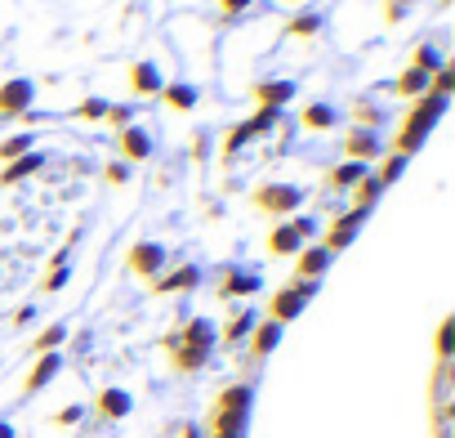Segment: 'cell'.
<instances>
[{"mask_svg": "<svg viewBox=\"0 0 455 438\" xmlns=\"http://www.w3.org/2000/svg\"><path fill=\"white\" fill-rule=\"evenodd\" d=\"M179 345H192V349H214V322H205V318H192L188 322V331L179 336Z\"/></svg>", "mask_w": 455, "mask_h": 438, "instance_id": "25", "label": "cell"}, {"mask_svg": "<svg viewBox=\"0 0 455 438\" xmlns=\"http://www.w3.org/2000/svg\"><path fill=\"white\" fill-rule=\"evenodd\" d=\"M255 99H259V108L282 112V108L295 99V81H259V85H255Z\"/></svg>", "mask_w": 455, "mask_h": 438, "instance_id": "10", "label": "cell"}, {"mask_svg": "<svg viewBox=\"0 0 455 438\" xmlns=\"http://www.w3.org/2000/svg\"><path fill=\"white\" fill-rule=\"evenodd\" d=\"M45 166V157L41 152H28V157H19V161H10L5 170H0V183H23L28 174H36Z\"/></svg>", "mask_w": 455, "mask_h": 438, "instance_id": "19", "label": "cell"}, {"mask_svg": "<svg viewBox=\"0 0 455 438\" xmlns=\"http://www.w3.org/2000/svg\"><path fill=\"white\" fill-rule=\"evenodd\" d=\"M291 5H295V0H291Z\"/></svg>", "mask_w": 455, "mask_h": 438, "instance_id": "52", "label": "cell"}, {"mask_svg": "<svg viewBox=\"0 0 455 438\" xmlns=\"http://www.w3.org/2000/svg\"><path fill=\"white\" fill-rule=\"evenodd\" d=\"M183 438H201V425H183Z\"/></svg>", "mask_w": 455, "mask_h": 438, "instance_id": "49", "label": "cell"}, {"mask_svg": "<svg viewBox=\"0 0 455 438\" xmlns=\"http://www.w3.org/2000/svg\"><path fill=\"white\" fill-rule=\"evenodd\" d=\"M344 152H348V161H375V157L384 152V139H379L375 130L357 126V130H348V139H344Z\"/></svg>", "mask_w": 455, "mask_h": 438, "instance_id": "8", "label": "cell"}, {"mask_svg": "<svg viewBox=\"0 0 455 438\" xmlns=\"http://www.w3.org/2000/svg\"><path fill=\"white\" fill-rule=\"evenodd\" d=\"M205 152H210V143H205V134H196V139H192V157L205 161Z\"/></svg>", "mask_w": 455, "mask_h": 438, "instance_id": "47", "label": "cell"}, {"mask_svg": "<svg viewBox=\"0 0 455 438\" xmlns=\"http://www.w3.org/2000/svg\"><path fill=\"white\" fill-rule=\"evenodd\" d=\"M68 282H72V264H68V251H59V256H54V264H50L45 291H63Z\"/></svg>", "mask_w": 455, "mask_h": 438, "instance_id": "28", "label": "cell"}, {"mask_svg": "<svg viewBox=\"0 0 455 438\" xmlns=\"http://www.w3.org/2000/svg\"><path fill=\"white\" fill-rule=\"evenodd\" d=\"M291 229L299 233V242H308V238L317 233V219H313V215H299V219H295V224H291Z\"/></svg>", "mask_w": 455, "mask_h": 438, "instance_id": "40", "label": "cell"}, {"mask_svg": "<svg viewBox=\"0 0 455 438\" xmlns=\"http://www.w3.org/2000/svg\"><path fill=\"white\" fill-rule=\"evenodd\" d=\"M451 349H455V318H446L442 331H437V353H442V362L451 358Z\"/></svg>", "mask_w": 455, "mask_h": 438, "instance_id": "39", "label": "cell"}, {"mask_svg": "<svg viewBox=\"0 0 455 438\" xmlns=\"http://www.w3.org/2000/svg\"><path fill=\"white\" fill-rule=\"evenodd\" d=\"M259 327V318L251 313V309H242V313H233V322L223 327V345H242V340H251V331Z\"/></svg>", "mask_w": 455, "mask_h": 438, "instance_id": "21", "label": "cell"}, {"mask_svg": "<svg viewBox=\"0 0 455 438\" xmlns=\"http://www.w3.org/2000/svg\"><path fill=\"white\" fill-rule=\"evenodd\" d=\"M174 362H179L183 371H196V367L210 362V353H205V349H192V345H179V349H174Z\"/></svg>", "mask_w": 455, "mask_h": 438, "instance_id": "34", "label": "cell"}, {"mask_svg": "<svg viewBox=\"0 0 455 438\" xmlns=\"http://www.w3.org/2000/svg\"><path fill=\"white\" fill-rule=\"evenodd\" d=\"M451 90H455V72H451V63H446L442 72H433V77H428V94H442V99H451Z\"/></svg>", "mask_w": 455, "mask_h": 438, "instance_id": "35", "label": "cell"}, {"mask_svg": "<svg viewBox=\"0 0 455 438\" xmlns=\"http://www.w3.org/2000/svg\"><path fill=\"white\" fill-rule=\"evenodd\" d=\"M366 174H371V166H366V161H344V166H335V170H331V188L348 192V188H357Z\"/></svg>", "mask_w": 455, "mask_h": 438, "instance_id": "17", "label": "cell"}, {"mask_svg": "<svg viewBox=\"0 0 455 438\" xmlns=\"http://www.w3.org/2000/svg\"><path fill=\"white\" fill-rule=\"evenodd\" d=\"M251 402H255V389L251 385H228L219 393V411H246L251 416Z\"/></svg>", "mask_w": 455, "mask_h": 438, "instance_id": "20", "label": "cell"}, {"mask_svg": "<svg viewBox=\"0 0 455 438\" xmlns=\"http://www.w3.org/2000/svg\"><path fill=\"white\" fill-rule=\"evenodd\" d=\"M251 5H255V0H223V14H228V19H237V14H246Z\"/></svg>", "mask_w": 455, "mask_h": 438, "instance_id": "44", "label": "cell"}, {"mask_svg": "<svg viewBox=\"0 0 455 438\" xmlns=\"http://www.w3.org/2000/svg\"><path fill=\"white\" fill-rule=\"evenodd\" d=\"M406 166H411V157H402V152H393V157H388V161L379 166V174H375V179H379V188H388V183H397V179L406 174Z\"/></svg>", "mask_w": 455, "mask_h": 438, "instance_id": "30", "label": "cell"}, {"mask_svg": "<svg viewBox=\"0 0 455 438\" xmlns=\"http://www.w3.org/2000/svg\"><path fill=\"white\" fill-rule=\"evenodd\" d=\"M406 19V0H388V23H402Z\"/></svg>", "mask_w": 455, "mask_h": 438, "instance_id": "45", "label": "cell"}, {"mask_svg": "<svg viewBox=\"0 0 455 438\" xmlns=\"http://www.w3.org/2000/svg\"><path fill=\"white\" fill-rule=\"evenodd\" d=\"M379 192H384V188H379V179H375V174H366V179L353 188V197H357V210H371Z\"/></svg>", "mask_w": 455, "mask_h": 438, "instance_id": "33", "label": "cell"}, {"mask_svg": "<svg viewBox=\"0 0 455 438\" xmlns=\"http://www.w3.org/2000/svg\"><path fill=\"white\" fill-rule=\"evenodd\" d=\"M68 340V327L59 322V327H50V331H41V340H36V353H59V345Z\"/></svg>", "mask_w": 455, "mask_h": 438, "instance_id": "36", "label": "cell"}, {"mask_svg": "<svg viewBox=\"0 0 455 438\" xmlns=\"http://www.w3.org/2000/svg\"><path fill=\"white\" fill-rule=\"evenodd\" d=\"M196 282H201V269H196V264H183V269H174V273L156 278L152 287H156L161 296H170V291H192Z\"/></svg>", "mask_w": 455, "mask_h": 438, "instance_id": "14", "label": "cell"}, {"mask_svg": "<svg viewBox=\"0 0 455 438\" xmlns=\"http://www.w3.org/2000/svg\"><path fill=\"white\" fill-rule=\"evenodd\" d=\"M130 117H134V112H130L125 103H116V108L108 103V117H103V121H112V126H121V130H125V126H130Z\"/></svg>", "mask_w": 455, "mask_h": 438, "instance_id": "41", "label": "cell"}, {"mask_svg": "<svg viewBox=\"0 0 455 438\" xmlns=\"http://www.w3.org/2000/svg\"><path fill=\"white\" fill-rule=\"evenodd\" d=\"M32 152V134H10L5 143H0V161H19Z\"/></svg>", "mask_w": 455, "mask_h": 438, "instance_id": "32", "label": "cell"}, {"mask_svg": "<svg viewBox=\"0 0 455 438\" xmlns=\"http://www.w3.org/2000/svg\"><path fill=\"white\" fill-rule=\"evenodd\" d=\"M99 411H103L108 420H125V416L134 411V398H130L125 389H116V385H112V389H103V393H99Z\"/></svg>", "mask_w": 455, "mask_h": 438, "instance_id": "16", "label": "cell"}, {"mask_svg": "<svg viewBox=\"0 0 455 438\" xmlns=\"http://www.w3.org/2000/svg\"><path fill=\"white\" fill-rule=\"evenodd\" d=\"M411 68H419L424 77H433V72H442V68H446V59H442V50H437V45H415Z\"/></svg>", "mask_w": 455, "mask_h": 438, "instance_id": "26", "label": "cell"}, {"mask_svg": "<svg viewBox=\"0 0 455 438\" xmlns=\"http://www.w3.org/2000/svg\"><path fill=\"white\" fill-rule=\"evenodd\" d=\"M161 99H165L174 112H192V108L201 103V90L188 85V81H170V85H161Z\"/></svg>", "mask_w": 455, "mask_h": 438, "instance_id": "13", "label": "cell"}, {"mask_svg": "<svg viewBox=\"0 0 455 438\" xmlns=\"http://www.w3.org/2000/svg\"><path fill=\"white\" fill-rule=\"evenodd\" d=\"M121 157H125V166L130 161H148L152 157V130L148 126H125L121 130Z\"/></svg>", "mask_w": 455, "mask_h": 438, "instance_id": "9", "label": "cell"}, {"mask_svg": "<svg viewBox=\"0 0 455 438\" xmlns=\"http://www.w3.org/2000/svg\"><path fill=\"white\" fill-rule=\"evenodd\" d=\"M165 247L161 242H134V251H130V269L139 273V278H156L161 269H165Z\"/></svg>", "mask_w": 455, "mask_h": 438, "instance_id": "7", "label": "cell"}, {"mask_svg": "<svg viewBox=\"0 0 455 438\" xmlns=\"http://www.w3.org/2000/svg\"><path fill=\"white\" fill-rule=\"evenodd\" d=\"M251 139H255V130H251V121H242V126H233V130H228V139H223V152H228V157H237V152H242Z\"/></svg>", "mask_w": 455, "mask_h": 438, "instance_id": "31", "label": "cell"}, {"mask_svg": "<svg viewBox=\"0 0 455 438\" xmlns=\"http://www.w3.org/2000/svg\"><path fill=\"white\" fill-rule=\"evenodd\" d=\"M255 291H264L259 273H251V269H223V282H219L223 300H242V296H255Z\"/></svg>", "mask_w": 455, "mask_h": 438, "instance_id": "5", "label": "cell"}, {"mask_svg": "<svg viewBox=\"0 0 455 438\" xmlns=\"http://www.w3.org/2000/svg\"><path fill=\"white\" fill-rule=\"evenodd\" d=\"M214 438H246V434H214Z\"/></svg>", "mask_w": 455, "mask_h": 438, "instance_id": "51", "label": "cell"}, {"mask_svg": "<svg viewBox=\"0 0 455 438\" xmlns=\"http://www.w3.org/2000/svg\"><path fill=\"white\" fill-rule=\"evenodd\" d=\"M277 345H282V322L268 318V322H259V327L251 331V353H255V358H268Z\"/></svg>", "mask_w": 455, "mask_h": 438, "instance_id": "15", "label": "cell"}, {"mask_svg": "<svg viewBox=\"0 0 455 438\" xmlns=\"http://www.w3.org/2000/svg\"><path fill=\"white\" fill-rule=\"evenodd\" d=\"M371 210H344L335 224H331V233H326V251L335 256V251H344V247H353V238H357V229H362V219H366Z\"/></svg>", "mask_w": 455, "mask_h": 438, "instance_id": "4", "label": "cell"}, {"mask_svg": "<svg viewBox=\"0 0 455 438\" xmlns=\"http://www.w3.org/2000/svg\"><path fill=\"white\" fill-rule=\"evenodd\" d=\"M246 411H214V434H246Z\"/></svg>", "mask_w": 455, "mask_h": 438, "instance_id": "29", "label": "cell"}, {"mask_svg": "<svg viewBox=\"0 0 455 438\" xmlns=\"http://www.w3.org/2000/svg\"><path fill=\"white\" fill-rule=\"evenodd\" d=\"M326 269H331V251L326 247H304L299 251V278H313L317 282Z\"/></svg>", "mask_w": 455, "mask_h": 438, "instance_id": "18", "label": "cell"}, {"mask_svg": "<svg viewBox=\"0 0 455 438\" xmlns=\"http://www.w3.org/2000/svg\"><path fill=\"white\" fill-rule=\"evenodd\" d=\"M282 126V112H273V108H259L255 117H251V130L255 134H268V130H277Z\"/></svg>", "mask_w": 455, "mask_h": 438, "instance_id": "37", "label": "cell"}, {"mask_svg": "<svg viewBox=\"0 0 455 438\" xmlns=\"http://www.w3.org/2000/svg\"><path fill=\"white\" fill-rule=\"evenodd\" d=\"M255 206L268 210V215H295L304 206V188L299 183H264L255 192Z\"/></svg>", "mask_w": 455, "mask_h": 438, "instance_id": "2", "label": "cell"}, {"mask_svg": "<svg viewBox=\"0 0 455 438\" xmlns=\"http://www.w3.org/2000/svg\"><path fill=\"white\" fill-rule=\"evenodd\" d=\"M393 94H402V99H424V94H428V77H424L419 68H406V72L393 81Z\"/></svg>", "mask_w": 455, "mask_h": 438, "instance_id": "22", "label": "cell"}, {"mask_svg": "<svg viewBox=\"0 0 455 438\" xmlns=\"http://www.w3.org/2000/svg\"><path fill=\"white\" fill-rule=\"evenodd\" d=\"M299 126L304 130H331V126H339V112L331 103H308L304 117H299Z\"/></svg>", "mask_w": 455, "mask_h": 438, "instance_id": "23", "label": "cell"}, {"mask_svg": "<svg viewBox=\"0 0 455 438\" xmlns=\"http://www.w3.org/2000/svg\"><path fill=\"white\" fill-rule=\"evenodd\" d=\"M63 371V353H41V362L32 367V376H28V385H23V393H41L54 376Z\"/></svg>", "mask_w": 455, "mask_h": 438, "instance_id": "12", "label": "cell"}, {"mask_svg": "<svg viewBox=\"0 0 455 438\" xmlns=\"http://www.w3.org/2000/svg\"><path fill=\"white\" fill-rule=\"evenodd\" d=\"M76 117H81V121H103V117H108V103H103L99 94H90V99L76 108Z\"/></svg>", "mask_w": 455, "mask_h": 438, "instance_id": "38", "label": "cell"}, {"mask_svg": "<svg viewBox=\"0 0 455 438\" xmlns=\"http://www.w3.org/2000/svg\"><path fill=\"white\" fill-rule=\"evenodd\" d=\"M322 28H326V19H322V14H308V10H304V14H295V19H291V28H286V32H291V36H304V41H308V36H317Z\"/></svg>", "mask_w": 455, "mask_h": 438, "instance_id": "27", "label": "cell"}, {"mask_svg": "<svg viewBox=\"0 0 455 438\" xmlns=\"http://www.w3.org/2000/svg\"><path fill=\"white\" fill-rule=\"evenodd\" d=\"M32 318H36V309H32V304H23V309H19V313H14V322H19V327H28V322H32Z\"/></svg>", "mask_w": 455, "mask_h": 438, "instance_id": "48", "label": "cell"}, {"mask_svg": "<svg viewBox=\"0 0 455 438\" xmlns=\"http://www.w3.org/2000/svg\"><path fill=\"white\" fill-rule=\"evenodd\" d=\"M161 85H165V77H161V68L152 59H139L130 68V94L134 99H152V94H161Z\"/></svg>", "mask_w": 455, "mask_h": 438, "instance_id": "6", "label": "cell"}, {"mask_svg": "<svg viewBox=\"0 0 455 438\" xmlns=\"http://www.w3.org/2000/svg\"><path fill=\"white\" fill-rule=\"evenodd\" d=\"M304 304H308V300H304V296H299L295 287H286V291H277V300H273V309H268V318L286 327V322H295V318L304 313Z\"/></svg>", "mask_w": 455, "mask_h": 438, "instance_id": "11", "label": "cell"}, {"mask_svg": "<svg viewBox=\"0 0 455 438\" xmlns=\"http://www.w3.org/2000/svg\"><path fill=\"white\" fill-rule=\"evenodd\" d=\"M442 112H446V99H442V94H424V99H415V108H411V117H406V130L397 134V152H402V157L419 152V148L428 143L433 121H437Z\"/></svg>", "mask_w": 455, "mask_h": 438, "instance_id": "1", "label": "cell"}, {"mask_svg": "<svg viewBox=\"0 0 455 438\" xmlns=\"http://www.w3.org/2000/svg\"><path fill=\"white\" fill-rule=\"evenodd\" d=\"M81 416H85V407H81V402H72V407H63V411L54 416V425H76Z\"/></svg>", "mask_w": 455, "mask_h": 438, "instance_id": "42", "label": "cell"}, {"mask_svg": "<svg viewBox=\"0 0 455 438\" xmlns=\"http://www.w3.org/2000/svg\"><path fill=\"white\" fill-rule=\"evenodd\" d=\"M36 103V81L32 77H14L0 85V117H28V108Z\"/></svg>", "mask_w": 455, "mask_h": 438, "instance_id": "3", "label": "cell"}, {"mask_svg": "<svg viewBox=\"0 0 455 438\" xmlns=\"http://www.w3.org/2000/svg\"><path fill=\"white\" fill-rule=\"evenodd\" d=\"M268 251H273V256H299L304 242H299V233H295L291 224H277V229L268 233Z\"/></svg>", "mask_w": 455, "mask_h": 438, "instance_id": "24", "label": "cell"}, {"mask_svg": "<svg viewBox=\"0 0 455 438\" xmlns=\"http://www.w3.org/2000/svg\"><path fill=\"white\" fill-rule=\"evenodd\" d=\"M295 291H299L304 300H313V296H317V282H313V278H299V282H295Z\"/></svg>", "mask_w": 455, "mask_h": 438, "instance_id": "46", "label": "cell"}, {"mask_svg": "<svg viewBox=\"0 0 455 438\" xmlns=\"http://www.w3.org/2000/svg\"><path fill=\"white\" fill-rule=\"evenodd\" d=\"M0 438H14V425L10 420H0Z\"/></svg>", "mask_w": 455, "mask_h": 438, "instance_id": "50", "label": "cell"}, {"mask_svg": "<svg viewBox=\"0 0 455 438\" xmlns=\"http://www.w3.org/2000/svg\"><path fill=\"white\" fill-rule=\"evenodd\" d=\"M108 183H130V166L125 161H112L108 166Z\"/></svg>", "mask_w": 455, "mask_h": 438, "instance_id": "43", "label": "cell"}]
</instances>
